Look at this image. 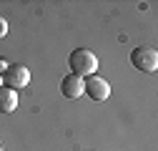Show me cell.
<instances>
[{
    "label": "cell",
    "mask_w": 158,
    "mask_h": 151,
    "mask_svg": "<svg viewBox=\"0 0 158 151\" xmlns=\"http://www.w3.org/2000/svg\"><path fill=\"white\" fill-rule=\"evenodd\" d=\"M0 88H3V76H0Z\"/></svg>",
    "instance_id": "cell-9"
},
{
    "label": "cell",
    "mask_w": 158,
    "mask_h": 151,
    "mask_svg": "<svg viewBox=\"0 0 158 151\" xmlns=\"http://www.w3.org/2000/svg\"><path fill=\"white\" fill-rule=\"evenodd\" d=\"M0 151H3V146H0Z\"/></svg>",
    "instance_id": "cell-10"
},
{
    "label": "cell",
    "mask_w": 158,
    "mask_h": 151,
    "mask_svg": "<svg viewBox=\"0 0 158 151\" xmlns=\"http://www.w3.org/2000/svg\"><path fill=\"white\" fill-rule=\"evenodd\" d=\"M3 83H5V88H13V91H20V88H25L28 83H30V71L25 68V66H8V71L3 73Z\"/></svg>",
    "instance_id": "cell-3"
},
{
    "label": "cell",
    "mask_w": 158,
    "mask_h": 151,
    "mask_svg": "<svg viewBox=\"0 0 158 151\" xmlns=\"http://www.w3.org/2000/svg\"><path fill=\"white\" fill-rule=\"evenodd\" d=\"M60 93L65 98H81L83 96V78H78V76H63L60 81Z\"/></svg>",
    "instance_id": "cell-5"
},
{
    "label": "cell",
    "mask_w": 158,
    "mask_h": 151,
    "mask_svg": "<svg viewBox=\"0 0 158 151\" xmlns=\"http://www.w3.org/2000/svg\"><path fill=\"white\" fill-rule=\"evenodd\" d=\"M18 108V93L13 88H0V113H13Z\"/></svg>",
    "instance_id": "cell-6"
},
{
    "label": "cell",
    "mask_w": 158,
    "mask_h": 151,
    "mask_svg": "<svg viewBox=\"0 0 158 151\" xmlns=\"http://www.w3.org/2000/svg\"><path fill=\"white\" fill-rule=\"evenodd\" d=\"M8 66H10V63H8V61H5V58H0V76H3V73H5V71H8Z\"/></svg>",
    "instance_id": "cell-8"
},
{
    "label": "cell",
    "mask_w": 158,
    "mask_h": 151,
    "mask_svg": "<svg viewBox=\"0 0 158 151\" xmlns=\"http://www.w3.org/2000/svg\"><path fill=\"white\" fill-rule=\"evenodd\" d=\"M68 66H70L73 76L88 78V76H93L95 68H98V58H95V53L88 50V48H75L70 53V58H68Z\"/></svg>",
    "instance_id": "cell-1"
},
{
    "label": "cell",
    "mask_w": 158,
    "mask_h": 151,
    "mask_svg": "<svg viewBox=\"0 0 158 151\" xmlns=\"http://www.w3.org/2000/svg\"><path fill=\"white\" fill-rule=\"evenodd\" d=\"M8 33V20H5V18H0V38H3Z\"/></svg>",
    "instance_id": "cell-7"
},
{
    "label": "cell",
    "mask_w": 158,
    "mask_h": 151,
    "mask_svg": "<svg viewBox=\"0 0 158 151\" xmlns=\"http://www.w3.org/2000/svg\"><path fill=\"white\" fill-rule=\"evenodd\" d=\"M83 93H88L93 101H106L110 96V83L101 76H88L83 81Z\"/></svg>",
    "instance_id": "cell-4"
},
{
    "label": "cell",
    "mask_w": 158,
    "mask_h": 151,
    "mask_svg": "<svg viewBox=\"0 0 158 151\" xmlns=\"http://www.w3.org/2000/svg\"><path fill=\"white\" fill-rule=\"evenodd\" d=\"M131 63H133V68L143 71V73H153L158 68V50L151 45H138L131 50Z\"/></svg>",
    "instance_id": "cell-2"
}]
</instances>
